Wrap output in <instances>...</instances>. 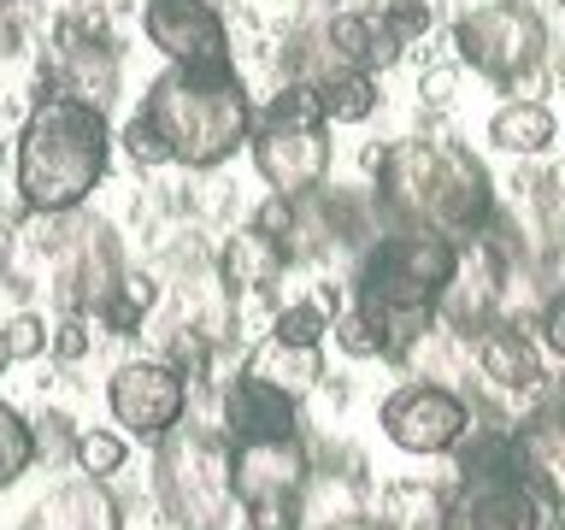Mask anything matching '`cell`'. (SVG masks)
Instances as JSON below:
<instances>
[{"label":"cell","mask_w":565,"mask_h":530,"mask_svg":"<svg viewBox=\"0 0 565 530\" xmlns=\"http://www.w3.org/2000/svg\"><path fill=\"white\" fill-rule=\"evenodd\" d=\"M42 83L60 95H77L88 106H113L118 100V47L113 35H95L88 18H65L53 30V53L42 65Z\"/></svg>","instance_id":"4fadbf2b"},{"label":"cell","mask_w":565,"mask_h":530,"mask_svg":"<svg viewBox=\"0 0 565 530\" xmlns=\"http://www.w3.org/2000/svg\"><path fill=\"white\" fill-rule=\"evenodd\" d=\"M318 100H324V118L330 124H365L383 106L377 71H348V77H335L330 88H318Z\"/></svg>","instance_id":"7402d4cb"},{"label":"cell","mask_w":565,"mask_h":530,"mask_svg":"<svg viewBox=\"0 0 565 530\" xmlns=\"http://www.w3.org/2000/svg\"><path fill=\"white\" fill-rule=\"evenodd\" d=\"M95 318L88 312H60V325H53V360H65V365H77L88 348H95Z\"/></svg>","instance_id":"f1b7e54d"},{"label":"cell","mask_w":565,"mask_h":530,"mask_svg":"<svg viewBox=\"0 0 565 530\" xmlns=\"http://www.w3.org/2000/svg\"><path fill=\"white\" fill-rule=\"evenodd\" d=\"M441 507H448V489L424 484V477H401V484L377 489V519L388 530H441Z\"/></svg>","instance_id":"44dd1931"},{"label":"cell","mask_w":565,"mask_h":530,"mask_svg":"<svg viewBox=\"0 0 565 530\" xmlns=\"http://www.w3.org/2000/svg\"><path fill=\"white\" fill-rule=\"evenodd\" d=\"M30 424H35V459H47V466L77 459V436L83 431H71L65 413H42V418H30Z\"/></svg>","instance_id":"83f0119b"},{"label":"cell","mask_w":565,"mask_h":530,"mask_svg":"<svg viewBox=\"0 0 565 530\" xmlns=\"http://www.w3.org/2000/svg\"><path fill=\"white\" fill-rule=\"evenodd\" d=\"M218 424L230 442H271V436H300L307 418H300V401L271 389L254 371H236V378L218 383Z\"/></svg>","instance_id":"9a60e30c"},{"label":"cell","mask_w":565,"mask_h":530,"mask_svg":"<svg viewBox=\"0 0 565 530\" xmlns=\"http://www.w3.org/2000/svg\"><path fill=\"white\" fill-rule=\"evenodd\" d=\"M53 353V325L42 312H12L0 325V365H24V360H42Z\"/></svg>","instance_id":"d4e9b609"},{"label":"cell","mask_w":565,"mask_h":530,"mask_svg":"<svg viewBox=\"0 0 565 530\" xmlns=\"http://www.w3.org/2000/svg\"><path fill=\"white\" fill-rule=\"evenodd\" d=\"M153 495L166 507V519L183 530H212L218 519L236 512V495H230V436H224L218 413L201 418L189 406V418L166 442H153Z\"/></svg>","instance_id":"8992f818"},{"label":"cell","mask_w":565,"mask_h":530,"mask_svg":"<svg viewBox=\"0 0 565 530\" xmlns=\"http://www.w3.org/2000/svg\"><path fill=\"white\" fill-rule=\"evenodd\" d=\"M459 265H466V242L436 236V230H383L353 259L348 307H360L377 325L388 365H406L441 330V300H448Z\"/></svg>","instance_id":"7a4b0ae2"},{"label":"cell","mask_w":565,"mask_h":530,"mask_svg":"<svg viewBox=\"0 0 565 530\" xmlns=\"http://www.w3.org/2000/svg\"><path fill=\"white\" fill-rule=\"evenodd\" d=\"M554 136H559V118H554V106H547V100H501L489 113V141L501 153L536 159V153L554 148Z\"/></svg>","instance_id":"ffe728a7"},{"label":"cell","mask_w":565,"mask_h":530,"mask_svg":"<svg viewBox=\"0 0 565 530\" xmlns=\"http://www.w3.org/2000/svg\"><path fill=\"white\" fill-rule=\"evenodd\" d=\"M282 272H289V254L265 236V230L247 219L242 230H230L224 254H218V283L230 295H271Z\"/></svg>","instance_id":"ac0fdd59"},{"label":"cell","mask_w":565,"mask_h":530,"mask_svg":"<svg viewBox=\"0 0 565 530\" xmlns=\"http://www.w3.org/2000/svg\"><path fill=\"white\" fill-rule=\"evenodd\" d=\"M242 371H254V378H265L271 389H282V395L307 401L312 389H324V348H307V342H282V336L265 330L254 348H247Z\"/></svg>","instance_id":"d6986e66"},{"label":"cell","mask_w":565,"mask_h":530,"mask_svg":"<svg viewBox=\"0 0 565 530\" xmlns=\"http://www.w3.org/2000/svg\"><path fill=\"white\" fill-rule=\"evenodd\" d=\"M106 406H113L118 431L136 442H166L194 406V383L171 360H124L106 378Z\"/></svg>","instance_id":"8fae6325"},{"label":"cell","mask_w":565,"mask_h":530,"mask_svg":"<svg viewBox=\"0 0 565 530\" xmlns=\"http://www.w3.org/2000/svg\"><path fill=\"white\" fill-rule=\"evenodd\" d=\"M24 247L42 259V289H53L60 312H88L95 318L106 300L118 295V283L130 277L113 224L77 219V212H60V236H47V242L24 236Z\"/></svg>","instance_id":"ba28073f"},{"label":"cell","mask_w":565,"mask_h":530,"mask_svg":"<svg viewBox=\"0 0 565 530\" xmlns=\"http://www.w3.org/2000/svg\"><path fill=\"white\" fill-rule=\"evenodd\" d=\"M536 336H542V348L554 353V360H565V277H559L554 289H547V300H542Z\"/></svg>","instance_id":"f546056e"},{"label":"cell","mask_w":565,"mask_h":530,"mask_svg":"<svg viewBox=\"0 0 565 530\" xmlns=\"http://www.w3.org/2000/svg\"><path fill=\"white\" fill-rule=\"evenodd\" d=\"M559 7H565V0H559Z\"/></svg>","instance_id":"d6a6232c"},{"label":"cell","mask_w":565,"mask_h":530,"mask_svg":"<svg viewBox=\"0 0 565 530\" xmlns=\"http://www.w3.org/2000/svg\"><path fill=\"white\" fill-rule=\"evenodd\" d=\"M307 489H312V442L271 436V442H230V495H236L247 530H307Z\"/></svg>","instance_id":"9c48e42d"},{"label":"cell","mask_w":565,"mask_h":530,"mask_svg":"<svg viewBox=\"0 0 565 530\" xmlns=\"http://www.w3.org/2000/svg\"><path fill=\"white\" fill-rule=\"evenodd\" d=\"M324 530H388L377 512H360V519H342V524H324Z\"/></svg>","instance_id":"1f68e13d"},{"label":"cell","mask_w":565,"mask_h":530,"mask_svg":"<svg viewBox=\"0 0 565 530\" xmlns=\"http://www.w3.org/2000/svg\"><path fill=\"white\" fill-rule=\"evenodd\" d=\"M124 459H130V436H118V431H83L77 436V471L83 477H113Z\"/></svg>","instance_id":"484cf974"},{"label":"cell","mask_w":565,"mask_h":530,"mask_svg":"<svg viewBox=\"0 0 565 530\" xmlns=\"http://www.w3.org/2000/svg\"><path fill=\"white\" fill-rule=\"evenodd\" d=\"M113 118L106 106H88L77 95H60V88L42 83L24 130H18V159H12V183L24 212H77L95 183L113 166Z\"/></svg>","instance_id":"3957f363"},{"label":"cell","mask_w":565,"mask_h":530,"mask_svg":"<svg viewBox=\"0 0 565 530\" xmlns=\"http://www.w3.org/2000/svg\"><path fill=\"white\" fill-rule=\"evenodd\" d=\"M141 35L171 65H236V53H230V18L212 0H148L141 7Z\"/></svg>","instance_id":"7c38bea8"},{"label":"cell","mask_w":565,"mask_h":530,"mask_svg":"<svg viewBox=\"0 0 565 530\" xmlns=\"http://www.w3.org/2000/svg\"><path fill=\"white\" fill-rule=\"evenodd\" d=\"M330 130L335 124L324 118V100L300 83H282L254 113V136H247V153H254V171L265 177V189L307 194L330 183V159H335Z\"/></svg>","instance_id":"52a82bcc"},{"label":"cell","mask_w":565,"mask_h":530,"mask_svg":"<svg viewBox=\"0 0 565 530\" xmlns=\"http://www.w3.org/2000/svg\"><path fill=\"white\" fill-rule=\"evenodd\" d=\"M330 342L342 348L348 360H383V336H377V325H371L360 307H342V312H335Z\"/></svg>","instance_id":"4316f807"},{"label":"cell","mask_w":565,"mask_h":530,"mask_svg":"<svg viewBox=\"0 0 565 530\" xmlns=\"http://www.w3.org/2000/svg\"><path fill=\"white\" fill-rule=\"evenodd\" d=\"M377 424L401 454H413V459H441L448 454L454 459V448L471 436L477 418H471V401H466L459 383L406 378L377 401Z\"/></svg>","instance_id":"30bf717a"},{"label":"cell","mask_w":565,"mask_h":530,"mask_svg":"<svg viewBox=\"0 0 565 530\" xmlns=\"http://www.w3.org/2000/svg\"><path fill=\"white\" fill-rule=\"evenodd\" d=\"M365 171L377 177L371 194L388 230H436L454 242H477L501 212L489 166L448 136H401L388 148H371Z\"/></svg>","instance_id":"6da1fadb"},{"label":"cell","mask_w":565,"mask_h":530,"mask_svg":"<svg viewBox=\"0 0 565 530\" xmlns=\"http://www.w3.org/2000/svg\"><path fill=\"white\" fill-rule=\"evenodd\" d=\"M30 466H35V424L0 401V489H12Z\"/></svg>","instance_id":"cb8c5ba5"},{"label":"cell","mask_w":565,"mask_h":530,"mask_svg":"<svg viewBox=\"0 0 565 530\" xmlns=\"http://www.w3.org/2000/svg\"><path fill=\"white\" fill-rule=\"evenodd\" d=\"M454 65L494 83L507 100H542V83L554 71V35L530 0H483L466 7L448 30Z\"/></svg>","instance_id":"5b68a950"},{"label":"cell","mask_w":565,"mask_h":530,"mask_svg":"<svg viewBox=\"0 0 565 530\" xmlns=\"http://www.w3.org/2000/svg\"><path fill=\"white\" fill-rule=\"evenodd\" d=\"M118 141H124V153H130L136 166H171L166 141H159V136H153L141 118H130V124H124V136H118Z\"/></svg>","instance_id":"4dcf8cb0"},{"label":"cell","mask_w":565,"mask_h":530,"mask_svg":"<svg viewBox=\"0 0 565 530\" xmlns=\"http://www.w3.org/2000/svg\"><path fill=\"white\" fill-rule=\"evenodd\" d=\"M471 365L483 389L519 401V395H542L547 389V365H542V336L519 325V318H494V325L471 342Z\"/></svg>","instance_id":"5bb4252c"},{"label":"cell","mask_w":565,"mask_h":530,"mask_svg":"<svg viewBox=\"0 0 565 530\" xmlns=\"http://www.w3.org/2000/svg\"><path fill=\"white\" fill-rule=\"evenodd\" d=\"M153 300H159L153 277L130 272V277L118 283V295H113V300H106V307L95 312V325H100L106 336H136V330H141V318L153 312Z\"/></svg>","instance_id":"603a6c76"},{"label":"cell","mask_w":565,"mask_h":530,"mask_svg":"<svg viewBox=\"0 0 565 530\" xmlns=\"http://www.w3.org/2000/svg\"><path fill=\"white\" fill-rule=\"evenodd\" d=\"M512 454L519 471L536 484L554 507H565V389H542L536 406H524L512 424Z\"/></svg>","instance_id":"2e32d148"},{"label":"cell","mask_w":565,"mask_h":530,"mask_svg":"<svg viewBox=\"0 0 565 530\" xmlns=\"http://www.w3.org/2000/svg\"><path fill=\"white\" fill-rule=\"evenodd\" d=\"M254 95L236 65H166L141 95V124L166 141L171 166L218 171L254 136Z\"/></svg>","instance_id":"277c9868"},{"label":"cell","mask_w":565,"mask_h":530,"mask_svg":"<svg viewBox=\"0 0 565 530\" xmlns=\"http://www.w3.org/2000/svg\"><path fill=\"white\" fill-rule=\"evenodd\" d=\"M18 530H124V507L106 489V477H77V484L53 489Z\"/></svg>","instance_id":"e0dca14e"}]
</instances>
